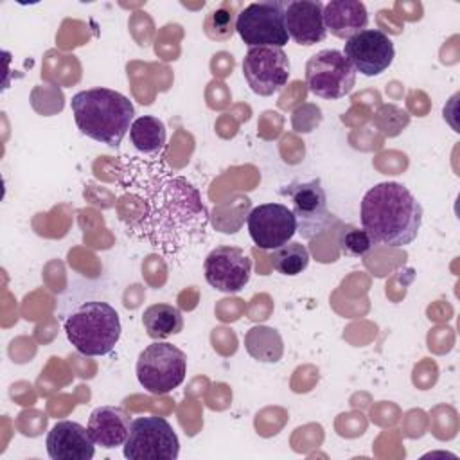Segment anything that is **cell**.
<instances>
[{"label":"cell","mask_w":460,"mask_h":460,"mask_svg":"<svg viewBox=\"0 0 460 460\" xmlns=\"http://www.w3.org/2000/svg\"><path fill=\"white\" fill-rule=\"evenodd\" d=\"M117 183L124 198L137 199L144 212L126 221V235L146 243L169 261L185 259L207 239L208 208L198 187L172 171L165 153L122 155Z\"/></svg>","instance_id":"cell-1"},{"label":"cell","mask_w":460,"mask_h":460,"mask_svg":"<svg viewBox=\"0 0 460 460\" xmlns=\"http://www.w3.org/2000/svg\"><path fill=\"white\" fill-rule=\"evenodd\" d=\"M359 221L374 243L406 246L420 230L422 207L402 183L381 181L365 192Z\"/></svg>","instance_id":"cell-2"},{"label":"cell","mask_w":460,"mask_h":460,"mask_svg":"<svg viewBox=\"0 0 460 460\" xmlns=\"http://www.w3.org/2000/svg\"><path fill=\"white\" fill-rule=\"evenodd\" d=\"M79 131L101 144L117 147L135 120L133 102L111 88H90L77 92L70 101Z\"/></svg>","instance_id":"cell-3"},{"label":"cell","mask_w":460,"mask_h":460,"mask_svg":"<svg viewBox=\"0 0 460 460\" xmlns=\"http://www.w3.org/2000/svg\"><path fill=\"white\" fill-rule=\"evenodd\" d=\"M68 341L83 356H106L120 340L122 325L113 305L88 300L77 305L63 323Z\"/></svg>","instance_id":"cell-4"},{"label":"cell","mask_w":460,"mask_h":460,"mask_svg":"<svg viewBox=\"0 0 460 460\" xmlns=\"http://www.w3.org/2000/svg\"><path fill=\"white\" fill-rule=\"evenodd\" d=\"M137 379L153 395H164L178 388L187 374V354L172 343L153 341L137 359Z\"/></svg>","instance_id":"cell-5"},{"label":"cell","mask_w":460,"mask_h":460,"mask_svg":"<svg viewBox=\"0 0 460 460\" xmlns=\"http://www.w3.org/2000/svg\"><path fill=\"white\" fill-rule=\"evenodd\" d=\"M122 447L128 460H176L180 455L176 431L169 420L156 415L133 419Z\"/></svg>","instance_id":"cell-6"},{"label":"cell","mask_w":460,"mask_h":460,"mask_svg":"<svg viewBox=\"0 0 460 460\" xmlns=\"http://www.w3.org/2000/svg\"><path fill=\"white\" fill-rule=\"evenodd\" d=\"M284 5L280 0L253 2L243 7L235 20V32L248 47L282 49L289 36L284 25Z\"/></svg>","instance_id":"cell-7"},{"label":"cell","mask_w":460,"mask_h":460,"mask_svg":"<svg viewBox=\"0 0 460 460\" xmlns=\"http://www.w3.org/2000/svg\"><path fill=\"white\" fill-rule=\"evenodd\" d=\"M305 84L316 97L334 101L349 95L356 84V70L336 49L313 54L305 63Z\"/></svg>","instance_id":"cell-8"},{"label":"cell","mask_w":460,"mask_h":460,"mask_svg":"<svg viewBox=\"0 0 460 460\" xmlns=\"http://www.w3.org/2000/svg\"><path fill=\"white\" fill-rule=\"evenodd\" d=\"M280 192L291 199V212L302 239H313L336 221L334 214L327 208V194L318 178L293 181Z\"/></svg>","instance_id":"cell-9"},{"label":"cell","mask_w":460,"mask_h":460,"mask_svg":"<svg viewBox=\"0 0 460 460\" xmlns=\"http://www.w3.org/2000/svg\"><path fill=\"white\" fill-rule=\"evenodd\" d=\"M289 74V58L279 47H250L243 59V75L252 92L261 97H270L282 90Z\"/></svg>","instance_id":"cell-10"},{"label":"cell","mask_w":460,"mask_h":460,"mask_svg":"<svg viewBox=\"0 0 460 460\" xmlns=\"http://www.w3.org/2000/svg\"><path fill=\"white\" fill-rule=\"evenodd\" d=\"M205 280L221 293H239L250 280L252 261L237 246H216L203 261Z\"/></svg>","instance_id":"cell-11"},{"label":"cell","mask_w":460,"mask_h":460,"mask_svg":"<svg viewBox=\"0 0 460 460\" xmlns=\"http://www.w3.org/2000/svg\"><path fill=\"white\" fill-rule=\"evenodd\" d=\"M352 68L367 77L383 74L394 61L392 40L379 29H365L345 41L343 52Z\"/></svg>","instance_id":"cell-12"},{"label":"cell","mask_w":460,"mask_h":460,"mask_svg":"<svg viewBox=\"0 0 460 460\" xmlns=\"http://www.w3.org/2000/svg\"><path fill=\"white\" fill-rule=\"evenodd\" d=\"M252 241L262 250H275L296 234V221L284 203H262L252 208L246 219Z\"/></svg>","instance_id":"cell-13"},{"label":"cell","mask_w":460,"mask_h":460,"mask_svg":"<svg viewBox=\"0 0 460 460\" xmlns=\"http://www.w3.org/2000/svg\"><path fill=\"white\" fill-rule=\"evenodd\" d=\"M284 25L288 36L304 47L320 43L327 36L323 23V4L318 0H293L284 5Z\"/></svg>","instance_id":"cell-14"},{"label":"cell","mask_w":460,"mask_h":460,"mask_svg":"<svg viewBox=\"0 0 460 460\" xmlns=\"http://www.w3.org/2000/svg\"><path fill=\"white\" fill-rule=\"evenodd\" d=\"M47 453L52 460H92L95 442L83 424L75 420H59L47 433Z\"/></svg>","instance_id":"cell-15"},{"label":"cell","mask_w":460,"mask_h":460,"mask_svg":"<svg viewBox=\"0 0 460 460\" xmlns=\"http://www.w3.org/2000/svg\"><path fill=\"white\" fill-rule=\"evenodd\" d=\"M86 428L95 446L113 449L126 442L131 428V415L120 406H97L90 413Z\"/></svg>","instance_id":"cell-16"},{"label":"cell","mask_w":460,"mask_h":460,"mask_svg":"<svg viewBox=\"0 0 460 460\" xmlns=\"http://www.w3.org/2000/svg\"><path fill=\"white\" fill-rule=\"evenodd\" d=\"M323 23L327 32L347 41L367 29L368 11L359 0H331L323 5Z\"/></svg>","instance_id":"cell-17"},{"label":"cell","mask_w":460,"mask_h":460,"mask_svg":"<svg viewBox=\"0 0 460 460\" xmlns=\"http://www.w3.org/2000/svg\"><path fill=\"white\" fill-rule=\"evenodd\" d=\"M129 140L138 155H160L165 149L167 129L155 115H142L131 122Z\"/></svg>","instance_id":"cell-18"},{"label":"cell","mask_w":460,"mask_h":460,"mask_svg":"<svg viewBox=\"0 0 460 460\" xmlns=\"http://www.w3.org/2000/svg\"><path fill=\"white\" fill-rule=\"evenodd\" d=\"M244 349L261 363H277L284 354V341L277 329L253 325L244 334Z\"/></svg>","instance_id":"cell-19"},{"label":"cell","mask_w":460,"mask_h":460,"mask_svg":"<svg viewBox=\"0 0 460 460\" xmlns=\"http://www.w3.org/2000/svg\"><path fill=\"white\" fill-rule=\"evenodd\" d=\"M142 325L149 338L160 341L181 332L183 316L181 311L171 304H151L144 309Z\"/></svg>","instance_id":"cell-20"},{"label":"cell","mask_w":460,"mask_h":460,"mask_svg":"<svg viewBox=\"0 0 460 460\" xmlns=\"http://www.w3.org/2000/svg\"><path fill=\"white\" fill-rule=\"evenodd\" d=\"M273 268L288 277L302 273L309 264V252L302 243L288 241L286 244L271 250Z\"/></svg>","instance_id":"cell-21"},{"label":"cell","mask_w":460,"mask_h":460,"mask_svg":"<svg viewBox=\"0 0 460 460\" xmlns=\"http://www.w3.org/2000/svg\"><path fill=\"white\" fill-rule=\"evenodd\" d=\"M237 4L223 2L216 9H212L205 20V34L214 41H226L235 32V20H237Z\"/></svg>","instance_id":"cell-22"},{"label":"cell","mask_w":460,"mask_h":460,"mask_svg":"<svg viewBox=\"0 0 460 460\" xmlns=\"http://www.w3.org/2000/svg\"><path fill=\"white\" fill-rule=\"evenodd\" d=\"M338 246L341 253L350 255V257H361L370 252L374 246V239L365 228L358 226H343L338 234Z\"/></svg>","instance_id":"cell-23"}]
</instances>
